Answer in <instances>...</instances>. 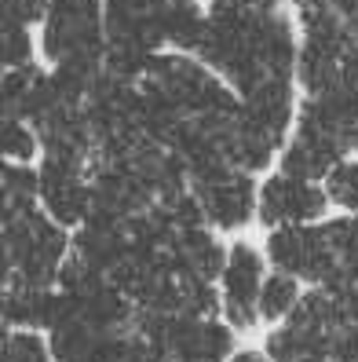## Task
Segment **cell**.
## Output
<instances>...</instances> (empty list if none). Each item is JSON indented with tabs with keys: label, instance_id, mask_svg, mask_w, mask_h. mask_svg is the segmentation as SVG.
<instances>
[{
	"label": "cell",
	"instance_id": "1",
	"mask_svg": "<svg viewBox=\"0 0 358 362\" xmlns=\"http://www.w3.org/2000/svg\"><path fill=\"white\" fill-rule=\"evenodd\" d=\"M44 55L55 74L92 92L107 55V4L102 0H52L44 18Z\"/></svg>",
	"mask_w": 358,
	"mask_h": 362
},
{
	"label": "cell",
	"instance_id": "2",
	"mask_svg": "<svg viewBox=\"0 0 358 362\" xmlns=\"http://www.w3.org/2000/svg\"><path fill=\"white\" fill-rule=\"evenodd\" d=\"M66 234L44 209L4 212V282L52 289L66 264Z\"/></svg>",
	"mask_w": 358,
	"mask_h": 362
},
{
	"label": "cell",
	"instance_id": "3",
	"mask_svg": "<svg viewBox=\"0 0 358 362\" xmlns=\"http://www.w3.org/2000/svg\"><path fill=\"white\" fill-rule=\"evenodd\" d=\"M139 84H143L146 95H154L165 106L179 110L186 121L216 117V114H223V110L241 103L216 70H208L205 62L191 59L186 52L154 55L150 70H146V77Z\"/></svg>",
	"mask_w": 358,
	"mask_h": 362
},
{
	"label": "cell",
	"instance_id": "4",
	"mask_svg": "<svg viewBox=\"0 0 358 362\" xmlns=\"http://www.w3.org/2000/svg\"><path fill=\"white\" fill-rule=\"evenodd\" d=\"M132 329L172 355L176 362H227L234 337L216 318L201 315H165V311H136Z\"/></svg>",
	"mask_w": 358,
	"mask_h": 362
},
{
	"label": "cell",
	"instance_id": "5",
	"mask_svg": "<svg viewBox=\"0 0 358 362\" xmlns=\"http://www.w3.org/2000/svg\"><path fill=\"white\" fill-rule=\"evenodd\" d=\"M336 311L322 286H314L300 296L297 311L285 318V326L267 337V358L270 362H333V333H336Z\"/></svg>",
	"mask_w": 358,
	"mask_h": 362
},
{
	"label": "cell",
	"instance_id": "6",
	"mask_svg": "<svg viewBox=\"0 0 358 362\" xmlns=\"http://www.w3.org/2000/svg\"><path fill=\"white\" fill-rule=\"evenodd\" d=\"M191 190L198 194V202L205 209V220L220 230H238L260 212L256 183L241 168H223V173L194 180Z\"/></svg>",
	"mask_w": 358,
	"mask_h": 362
},
{
	"label": "cell",
	"instance_id": "7",
	"mask_svg": "<svg viewBox=\"0 0 358 362\" xmlns=\"http://www.w3.org/2000/svg\"><path fill=\"white\" fill-rule=\"evenodd\" d=\"M263 260L249 242H234L227 249V264L220 274V300L227 311V322L249 329L260 315V293H263Z\"/></svg>",
	"mask_w": 358,
	"mask_h": 362
},
{
	"label": "cell",
	"instance_id": "8",
	"mask_svg": "<svg viewBox=\"0 0 358 362\" xmlns=\"http://www.w3.org/2000/svg\"><path fill=\"white\" fill-rule=\"evenodd\" d=\"M267 257L278 271L292 279H307L322 286L329 279V249L322 223H297V227H275L267 238Z\"/></svg>",
	"mask_w": 358,
	"mask_h": 362
},
{
	"label": "cell",
	"instance_id": "9",
	"mask_svg": "<svg viewBox=\"0 0 358 362\" xmlns=\"http://www.w3.org/2000/svg\"><path fill=\"white\" fill-rule=\"evenodd\" d=\"M92 205V168L44 161L40 165V209L62 227H80Z\"/></svg>",
	"mask_w": 358,
	"mask_h": 362
},
{
	"label": "cell",
	"instance_id": "10",
	"mask_svg": "<svg viewBox=\"0 0 358 362\" xmlns=\"http://www.w3.org/2000/svg\"><path fill=\"white\" fill-rule=\"evenodd\" d=\"M329 194L318 190V183L297 180L289 173L270 176L260 187V220L267 227H297V223H314L326 212Z\"/></svg>",
	"mask_w": 358,
	"mask_h": 362
},
{
	"label": "cell",
	"instance_id": "11",
	"mask_svg": "<svg viewBox=\"0 0 358 362\" xmlns=\"http://www.w3.org/2000/svg\"><path fill=\"white\" fill-rule=\"evenodd\" d=\"M351 151L347 143H340L336 136H326L318 129L297 124V136L285 143L282 151V173L297 176V180H326L336 165L344 161V154Z\"/></svg>",
	"mask_w": 358,
	"mask_h": 362
},
{
	"label": "cell",
	"instance_id": "12",
	"mask_svg": "<svg viewBox=\"0 0 358 362\" xmlns=\"http://www.w3.org/2000/svg\"><path fill=\"white\" fill-rule=\"evenodd\" d=\"M168 257H172L183 279H201V282H216V274H223L227 264V252L208 227L176 230L172 242H168Z\"/></svg>",
	"mask_w": 358,
	"mask_h": 362
},
{
	"label": "cell",
	"instance_id": "13",
	"mask_svg": "<svg viewBox=\"0 0 358 362\" xmlns=\"http://www.w3.org/2000/svg\"><path fill=\"white\" fill-rule=\"evenodd\" d=\"M238 99H241V110L282 146L285 143V129L292 124V77L263 81V84H256L252 92H245Z\"/></svg>",
	"mask_w": 358,
	"mask_h": 362
},
{
	"label": "cell",
	"instance_id": "14",
	"mask_svg": "<svg viewBox=\"0 0 358 362\" xmlns=\"http://www.w3.org/2000/svg\"><path fill=\"white\" fill-rule=\"evenodd\" d=\"M52 289L4 282V326L8 329H44V318L52 308Z\"/></svg>",
	"mask_w": 358,
	"mask_h": 362
},
{
	"label": "cell",
	"instance_id": "15",
	"mask_svg": "<svg viewBox=\"0 0 358 362\" xmlns=\"http://www.w3.org/2000/svg\"><path fill=\"white\" fill-rule=\"evenodd\" d=\"M208 30V15L201 11L198 0H168L165 8V45H172L176 52H194L201 48Z\"/></svg>",
	"mask_w": 358,
	"mask_h": 362
},
{
	"label": "cell",
	"instance_id": "16",
	"mask_svg": "<svg viewBox=\"0 0 358 362\" xmlns=\"http://www.w3.org/2000/svg\"><path fill=\"white\" fill-rule=\"evenodd\" d=\"M40 81H44V70H37L33 62L4 74V117H15V121L30 124V110H33Z\"/></svg>",
	"mask_w": 358,
	"mask_h": 362
},
{
	"label": "cell",
	"instance_id": "17",
	"mask_svg": "<svg viewBox=\"0 0 358 362\" xmlns=\"http://www.w3.org/2000/svg\"><path fill=\"white\" fill-rule=\"evenodd\" d=\"M40 205V173L30 165L11 161L4 168V212H26Z\"/></svg>",
	"mask_w": 358,
	"mask_h": 362
},
{
	"label": "cell",
	"instance_id": "18",
	"mask_svg": "<svg viewBox=\"0 0 358 362\" xmlns=\"http://www.w3.org/2000/svg\"><path fill=\"white\" fill-rule=\"evenodd\" d=\"M300 304V289H297V279L285 271L270 274L263 282V293H260V318H270V322H282L297 311Z\"/></svg>",
	"mask_w": 358,
	"mask_h": 362
},
{
	"label": "cell",
	"instance_id": "19",
	"mask_svg": "<svg viewBox=\"0 0 358 362\" xmlns=\"http://www.w3.org/2000/svg\"><path fill=\"white\" fill-rule=\"evenodd\" d=\"M326 194L336 209L344 212H358V161H340L326 176Z\"/></svg>",
	"mask_w": 358,
	"mask_h": 362
},
{
	"label": "cell",
	"instance_id": "20",
	"mask_svg": "<svg viewBox=\"0 0 358 362\" xmlns=\"http://www.w3.org/2000/svg\"><path fill=\"white\" fill-rule=\"evenodd\" d=\"M4 362H55L52 348L30 329H8L4 333Z\"/></svg>",
	"mask_w": 358,
	"mask_h": 362
},
{
	"label": "cell",
	"instance_id": "21",
	"mask_svg": "<svg viewBox=\"0 0 358 362\" xmlns=\"http://www.w3.org/2000/svg\"><path fill=\"white\" fill-rule=\"evenodd\" d=\"M4 154H8V161H30L33 154H37V146H40V136H37V129L33 124H26V121H15V117H4Z\"/></svg>",
	"mask_w": 358,
	"mask_h": 362
},
{
	"label": "cell",
	"instance_id": "22",
	"mask_svg": "<svg viewBox=\"0 0 358 362\" xmlns=\"http://www.w3.org/2000/svg\"><path fill=\"white\" fill-rule=\"evenodd\" d=\"M33 62V45H30V26L4 23V66L18 70Z\"/></svg>",
	"mask_w": 358,
	"mask_h": 362
},
{
	"label": "cell",
	"instance_id": "23",
	"mask_svg": "<svg viewBox=\"0 0 358 362\" xmlns=\"http://www.w3.org/2000/svg\"><path fill=\"white\" fill-rule=\"evenodd\" d=\"M124 362H176V358L168 355L157 340L143 337L139 329L129 326V333H124Z\"/></svg>",
	"mask_w": 358,
	"mask_h": 362
},
{
	"label": "cell",
	"instance_id": "24",
	"mask_svg": "<svg viewBox=\"0 0 358 362\" xmlns=\"http://www.w3.org/2000/svg\"><path fill=\"white\" fill-rule=\"evenodd\" d=\"M52 0H4V23H18V26H33L48 18Z\"/></svg>",
	"mask_w": 358,
	"mask_h": 362
},
{
	"label": "cell",
	"instance_id": "25",
	"mask_svg": "<svg viewBox=\"0 0 358 362\" xmlns=\"http://www.w3.org/2000/svg\"><path fill=\"white\" fill-rule=\"evenodd\" d=\"M333 362H358V322H347L333 333Z\"/></svg>",
	"mask_w": 358,
	"mask_h": 362
},
{
	"label": "cell",
	"instance_id": "26",
	"mask_svg": "<svg viewBox=\"0 0 358 362\" xmlns=\"http://www.w3.org/2000/svg\"><path fill=\"white\" fill-rule=\"evenodd\" d=\"M344 81L358 92V45H354V48L347 52V59H344Z\"/></svg>",
	"mask_w": 358,
	"mask_h": 362
},
{
	"label": "cell",
	"instance_id": "27",
	"mask_svg": "<svg viewBox=\"0 0 358 362\" xmlns=\"http://www.w3.org/2000/svg\"><path fill=\"white\" fill-rule=\"evenodd\" d=\"M230 362H270V358H263V355H256V351H245V355L230 358Z\"/></svg>",
	"mask_w": 358,
	"mask_h": 362
},
{
	"label": "cell",
	"instance_id": "28",
	"mask_svg": "<svg viewBox=\"0 0 358 362\" xmlns=\"http://www.w3.org/2000/svg\"><path fill=\"white\" fill-rule=\"evenodd\" d=\"M124 333H129V329H124ZM107 362H124V337H121V344H117V351L107 358Z\"/></svg>",
	"mask_w": 358,
	"mask_h": 362
},
{
	"label": "cell",
	"instance_id": "29",
	"mask_svg": "<svg viewBox=\"0 0 358 362\" xmlns=\"http://www.w3.org/2000/svg\"><path fill=\"white\" fill-rule=\"evenodd\" d=\"M354 154H358V132H354Z\"/></svg>",
	"mask_w": 358,
	"mask_h": 362
}]
</instances>
